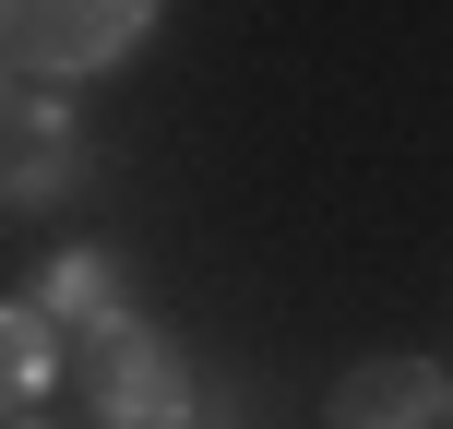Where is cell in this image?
Here are the masks:
<instances>
[{"label": "cell", "instance_id": "cell-1", "mask_svg": "<svg viewBox=\"0 0 453 429\" xmlns=\"http://www.w3.org/2000/svg\"><path fill=\"white\" fill-rule=\"evenodd\" d=\"M156 36L143 0H0V60L60 84V72H119L132 48Z\"/></svg>", "mask_w": 453, "mask_h": 429}, {"label": "cell", "instance_id": "cell-2", "mask_svg": "<svg viewBox=\"0 0 453 429\" xmlns=\"http://www.w3.org/2000/svg\"><path fill=\"white\" fill-rule=\"evenodd\" d=\"M84 394H96V418L108 429H191V406H203V382H191V358L167 334H108V346H84Z\"/></svg>", "mask_w": 453, "mask_h": 429}, {"label": "cell", "instance_id": "cell-3", "mask_svg": "<svg viewBox=\"0 0 453 429\" xmlns=\"http://www.w3.org/2000/svg\"><path fill=\"white\" fill-rule=\"evenodd\" d=\"M84 180V119L60 96H12L0 108V215H48Z\"/></svg>", "mask_w": 453, "mask_h": 429}, {"label": "cell", "instance_id": "cell-4", "mask_svg": "<svg viewBox=\"0 0 453 429\" xmlns=\"http://www.w3.org/2000/svg\"><path fill=\"white\" fill-rule=\"evenodd\" d=\"M36 322L60 346H108V334H132V263L119 250H60V263H36Z\"/></svg>", "mask_w": 453, "mask_h": 429}, {"label": "cell", "instance_id": "cell-5", "mask_svg": "<svg viewBox=\"0 0 453 429\" xmlns=\"http://www.w3.org/2000/svg\"><path fill=\"white\" fill-rule=\"evenodd\" d=\"M334 429H453V370L441 358H358L334 382Z\"/></svg>", "mask_w": 453, "mask_h": 429}, {"label": "cell", "instance_id": "cell-6", "mask_svg": "<svg viewBox=\"0 0 453 429\" xmlns=\"http://www.w3.org/2000/svg\"><path fill=\"white\" fill-rule=\"evenodd\" d=\"M48 382H60V334L36 322V298H0V429L48 406Z\"/></svg>", "mask_w": 453, "mask_h": 429}, {"label": "cell", "instance_id": "cell-7", "mask_svg": "<svg viewBox=\"0 0 453 429\" xmlns=\"http://www.w3.org/2000/svg\"><path fill=\"white\" fill-rule=\"evenodd\" d=\"M191 429H239V406H226V394H203V406H191Z\"/></svg>", "mask_w": 453, "mask_h": 429}, {"label": "cell", "instance_id": "cell-8", "mask_svg": "<svg viewBox=\"0 0 453 429\" xmlns=\"http://www.w3.org/2000/svg\"><path fill=\"white\" fill-rule=\"evenodd\" d=\"M0 108H12V84H0Z\"/></svg>", "mask_w": 453, "mask_h": 429}, {"label": "cell", "instance_id": "cell-9", "mask_svg": "<svg viewBox=\"0 0 453 429\" xmlns=\"http://www.w3.org/2000/svg\"><path fill=\"white\" fill-rule=\"evenodd\" d=\"M12 429H24V418H12Z\"/></svg>", "mask_w": 453, "mask_h": 429}]
</instances>
